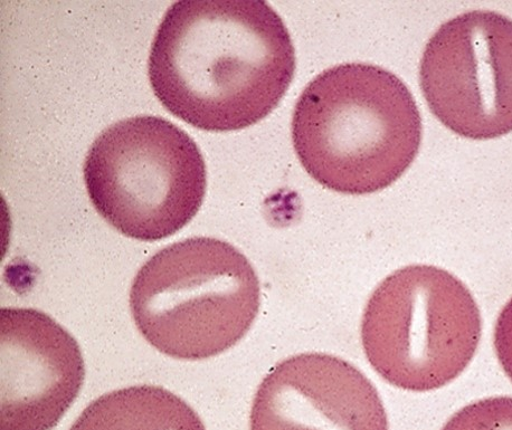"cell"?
I'll return each instance as SVG.
<instances>
[{
    "label": "cell",
    "mask_w": 512,
    "mask_h": 430,
    "mask_svg": "<svg viewBox=\"0 0 512 430\" xmlns=\"http://www.w3.org/2000/svg\"><path fill=\"white\" fill-rule=\"evenodd\" d=\"M295 72L288 28L265 2L174 3L148 62L160 103L178 119L213 132L249 128L267 118Z\"/></svg>",
    "instance_id": "6da1fadb"
},
{
    "label": "cell",
    "mask_w": 512,
    "mask_h": 430,
    "mask_svg": "<svg viewBox=\"0 0 512 430\" xmlns=\"http://www.w3.org/2000/svg\"><path fill=\"white\" fill-rule=\"evenodd\" d=\"M292 141L301 165L320 185L340 194H374L412 165L422 119L395 74L372 64H341L301 93Z\"/></svg>",
    "instance_id": "7a4b0ae2"
},
{
    "label": "cell",
    "mask_w": 512,
    "mask_h": 430,
    "mask_svg": "<svg viewBox=\"0 0 512 430\" xmlns=\"http://www.w3.org/2000/svg\"><path fill=\"white\" fill-rule=\"evenodd\" d=\"M261 289L236 247L194 237L169 245L141 267L130 309L144 338L164 355L203 360L231 349L258 317Z\"/></svg>",
    "instance_id": "3957f363"
},
{
    "label": "cell",
    "mask_w": 512,
    "mask_h": 430,
    "mask_svg": "<svg viewBox=\"0 0 512 430\" xmlns=\"http://www.w3.org/2000/svg\"><path fill=\"white\" fill-rule=\"evenodd\" d=\"M84 183L94 208L121 234L144 242L183 229L201 209L206 165L196 142L160 117L119 121L92 143Z\"/></svg>",
    "instance_id": "277c9868"
},
{
    "label": "cell",
    "mask_w": 512,
    "mask_h": 430,
    "mask_svg": "<svg viewBox=\"0 0 512 430\" xmlns=\"http://www.w3.org/2000/svg\"><path fill=\"white\" fill-rule=\"evenodd\" d=\"M481 327L478 305L457 277L439 267L411 265L387 276L369 298L362 342L379 376L425 393L466 370Z\"/></svg>",
    "instance_id": "5b68a950"
},
{
    "label": "cell",
    "mask_w": 512,
    "mask_h": 430,
    "mask_svg": "<svg viewBox=\"0 0 512 430\" xmlns=\"http://www.w3.org/2000/svg\"><path fill=\"white\" fill-rule=\"evenodd\" d=\"M421 89L445 127L473 140L512 131V21L490 11L444 23L425 46Z\"/></svg>",
    "instance_id": "8992f818"
},
{
    "label": "cell",
    "mask_w": 512,
    "mask_h": 430,
    "mask_svg": "<svg viewBox=\"0 0 512 430\" xmlns=\"http://www.w3.org/2000/svg\"><path fill=\"white\" fill-rule=\"evenodd\" d=\"M0 430H52L78 398L85 377L79 344L46 313L0 311Z\"/></svg>",
    "instance_id": "52a82bcc"
},
{
    "label": "cell",
    "mask_w": 512,
    "mask_h": 430,
    "mask_svg": "<svg viewBox=\"0 0 512 430\" xmlns=\"http://www.w3.org/2000/svg\"><path fill=\"white\" fill-rule=\"evenodd\" d=\"M251 430H390L381 396L352 363L302 353L278 363L256 391Z\"/></svg>",
    "instance_id": "ba28073f"
},
{
    "label": "cell",
    "mask_w": 512,
    "mask_h": 430,
    "mask_svg": "<svg viewBox=\"0 0 512 430\" xmlns=\"http://www.w3.org/2000/svg\"><path fill=\"white\" fill-rule=\"evenodd\" d=\"M70 430H206L186 401L156 386L112 391L85 408Z\"/></svg>",
    "instance_id": "9c48e42d"
},
{
    "label": "cell",
    "mask_w": 512,
    "mask_h": 430,
    "mask_svg": "<svg viewBox=\"0 0 512 430\" xmlns=\"http://www.w3.org/2000/svg\"><path fill=\"white\" fill-rule=\"evenodd\" d=\"M441 430H512V398L476 401L455 413Z\"/></svg>",
    "instance_id": "30bf717a"
},
{
    "label": "cell",
    "mask_w": 512,
    "mask_h": 430,
    "mask_svg": "<svg viewBox=\"0 0 512 430\" xmlns=\"http://www.w3.org/2000/svg\"><path fill=\"white\" fill-rule=\"evenodd\" d=\"M495 349L502 369L512 381V299L499 314L495 329Z\"/></svg>",
    "instance_id": "8fae6325"
}]
</instances>
